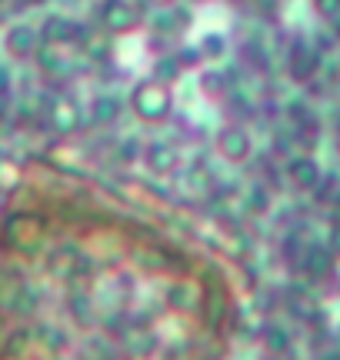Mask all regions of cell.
<instances>
[{"label":"cell","instance_id":"obj_1","mask_svg":"<svg viewBox=\"0 0 340 360\" xmlns=\"http://www.w3.org/2000/svg\"><path fill=\"white\" fill-rule=\"evenodd\" d=\"M127 107L140 124H164V120L174 117L177 97H174L170 84H164L157 77H144L127 90Z\"/></svg>","mask_w":340,"mask_h":360},{"label":"cell","instance_id":"obj_2","mask_svg":"<svg viewBox=\"0 0 340 360\" xmlns=\"http://www.w3.org/2000/svg\"><path fill=\"white\" fill-rule=\"evenodd\" d=\"M214 150L221 157L223 164H247L254 150H257V143H254V134H250L247 124H240V120H230V124H223L217 130V137H214Z\"/></svg>","mask_w":340,"mask_h":360},{"label":"cell","instance_id":"obj_3","mask_svg":"<svg viewBox=\"0 0 340 360\" xmlns=\"http://www.w3.org/2000/svg\"><path fill=\"white\" fill-rule=\"evenodd\" d=\"M44 120H47V130H53L57 137H74V134L84 127L87 110H84L74 97L60 94V97L47 101V107H44Z\"/></svg>","mask_w":340,"mask_h":360},{"label":"cell","instance_id":"obj_4","mask_svg":"<svg viewBox=\"0 0 340 360\" xmlns=\"http://www.w3.org/2000/svg\"><path fill=\"white\" fill-rule=\"evenodd\" d=\"M40 44H53V47H74V44H84L87 40V27L80 24L77 17L70 13H47L40 20Z\"/></svg>","mask_w":340,"mask_h":360},{"label":"cell","instance_id":"obj_5","mask_svg":"<svg viewBox=\"0 0 340 360\" xmlns=\"http://www.w3.org/2000/svg\"><path fill=\"white\" fill-rule=\"evenodd\" d=\"M97 20H100L104 34L124 37V34H133L140 27V11L133 7L131 0H104L100 11H97Z\"/></svg>","mask_w":340,"mask_h":360},{"label":"cell","instance_id":"obj_6","mask_svg":"<svg viewBox=\"0 0 340 360\" xmlns=\"http://www.w3.org/2000/svg\"><path fill=\"white\" fill-rule=\"evenodd\" d=\"M0 44H4V53L11 60H34L40 51V30L27 20H13V24H7Z\"/></svg>","mask_w":340,"mask_h":360},{"label":"cell","instance_id":"obj_7","mask_svg":"<svg viewBox=\"0 0 340 360\" xmlns=\"http://www.w3.org/2000/svg\"><path fill=\"white\" fill-rule=\"evenodd\" d=\"M320 64H324V53L317 51L310 40H294L287 51V77L294 84H310V80L320 74Z\"/></svg>","mask_w":340,"mask_h":360},{"label":"cell","instance_id":"obj_8","mask_svg":"<svg viewBox=\"0 0 340 360\" xmlns=\"http://www.w3.org/2000/svg\"><path fill=\"white\" fill-rule=\"evenodd\" d=\"M140 164H144L154 177H170L174 170L181 167V150H177V143L164 141V137H154V141L144 143Z\"/></svg>","mask_w":340,"mask_h":360},{"label":"cell","instance_id":"obj_9","mask_svg":"<svg viewBox=\"0 0 340 360\" xmlns=\"http://www.w3.org/2000/svg\"><path fill=\"white\" fill-rule=\"evenodd\" d=\"M284 177L290 180V187H297V191H310L320 184L324 177V167H320V160L314 154H287L284 160Z\"/></svg>","mask_w":340,"mask_h":360},{"label":"cell","instance_id":"obj_10","mask_svg":"<svg viewBox=\"0 0 340 360\" xmlns=\"http://www.w3.org/2000/svg\"><path fill=\"white\" fill-rule=\"evenodd\" d=\"M124 107H127V97H120L114 90H100V94H93L91 101H87V124L93 127H114L124 114Z\"/></svg>","mask_w":340,"mask_h":360},{"label":"cell","instance_id":"obj_11","mask_svg":"<svg viewBox=\"0 0 340 360\" xmlns=\"http://www.w3.org/2000/svg\"><path fill=\"white\" fill-rule=\"evenodd\" d=\"M334 250L327 244H307L303 250V257L297 260V267L303 270V277H310V281H324L330 270H334Z\"/></svg>","mask_w":340,"mask_h":360},{"label":"cell","instance_id":"obj_12","mask_svg":"<svg viewBox=\"0 0 340 360\" xmlns=\"http://www.w3.org/2000/svg\"><path fill=\"white\" fill-rule=\"evenodd\" d=\"M190 17H194V11L187 7H177V4H170V7H154V13H150V30L154 34H181L183 27H190Z\"/></svg>","mask_w":340,"mask_h":360},{"label":"cell","instance_id":"obj_13","mask_svg":"<svg viewBox=\"0 0 340 360\" xmlns=\"http://www.w3.org/2000/svg\"><path fill=\"white\" fill-rule=\"evenodd\" d=\"M197 47H200L207 64H221L223 57L230 53V40H227V34H221V30H207L204 37L197 40Z\"/></svg>","mask_w":340,"mask_h":360},{"label":"cell","instance_id":"obj_14","mask_svg":"<svg viewBox=\"0 0 340 360\" xmlns=\"http://www.w3.org/2000/svg\"><path fill=\"white\" fill-rule=\"evenodd\" d=\"M261 344L267 354H287L290 350V330L284 323H267L261 330Z\"/></svg>","mask_w":340,"mask_h":360},{"label":"cell","instance_id":"obj_15","mask_svg":"<svg viewBox=\"0 0 340 360\" xmlns=\"http://www.w3.org/2000/svg\"><path fill=\"white\" fill-rule=\"evenodd\" d=\"M183 74H187V70L181 67V60H177L174 53H160L157 60H154V67H150V77L164 80V84H170V87H174Z\"/></svg>","mask_w":340,"mask_h":360},{"label":"cell","instance_id":"obj_16","mask_svg":"<svg viewBox=\"0 0 340 360\" xmlns=\"http://www.w3.org/2000/svg\"><path fill=\"white\" fill-rule=\"evenodd\" d=\"M124 347H127V354H133V357H150V354L157 350V337L150 334V330H133V334L124 340Z\"/></svg>","mask_w":340,"mask_h":360},{"label":"cell","instance_id":"obj_17","mask_svg":"<svg viewBox=\"0 0 340 360\" xmlns=\"http://www.w3.org/2000/svg\"><path fill=\"white\" fill-rule=\"evenodd\" d=\"M270 204H274V197H270V191H267L263 184H254L247 191V200H244V207H247L250 214H267Z\"/></svg>","mask_w":340,"mask_h":360},{"label":"cell","instance_id":"obj_18","mask_svg":"<svg viewBox=\"0 0 340 360\" xmlns=\"http://www.w3.org/2000/svg\"><path fill=\"white\" fill-rule=\"evenodd\" d=\"M167 304L170 307H177V310L194 307L197 297H194V290H190V283H170L167 287Z\"/></svg>","mask_w":340,"mask_h":360},{"label":"cell","instance_id":"obj_19","mask_svg":"<svg viewBox=\"0 0 340 360\" xmlns=\"http://www.w3.org/2000/svg\"><path fill=\"white\" fill-rule=\"evenodd\" d=\"M174 57L181 60L183 70H197V67L207 64V60H204V53H200V47H197V40L194 44H181V47L174 51Z\"/></svg>","mask_w":340,"mask_h":360},{"label":"cell","instance_id":"obj_20","mask_svg":"<svg viewBox=\"0 0 340 360\" xmlns=\"http://www.w3.org/2000/svg\"><path fill=\"white\" fill-rule=\"evenodd\" d=\"M20 177V164L13 160L7 150H0V187H11Z\"/></svg>","mask_w":340,"mask_h":360},{"label":"cell","instance_id":"obj_21","mask_svg":"<svg viewBox=\"0 0 340 360\" xmlns=\"http://www.w3.org/2000/svg\"><path fill=\"white\" fill-rule=\"evenodd\" d=\"M67 307H70V314H74L77 321H91V314H93L91 297H87V294H70V300H67Z\"/></svg>","mask_w":340,"mask_h":360},{"label":"cell","instance_id":"obj_22","mask_svg":"<svg viewBox=\"0 0 340 360\" xmlns=\"http://www.w3.org/2000/svg\"><path fill=\"white\" fill-rule=\"evenodd\" d=\"M140 150H144V143L133 141V137H127V141L120 143L117 160H120V164H133V160H140Z\"/></svg>","mask_w":340,"mask_h":360},{"label":"cell","instance_id":"obj_23","mask_svg":"<svg viewBox=\"0 0 340 360\" xmlns=\"http://www.w3.org/2000/svg\"><path fill=\"white\" fill-rule=\"evenodd\" d=\"M314 4V11L324 17V20H334V17H340V0H310Z\"/></svg>","mask_w":340,"mask_h":360},{"label":"cell","instance_id":"obj_24","mask_svg":"<svg viewBox=\"0 0 340 360\" xmlns=\"http://www.w3.org/2000/svg\"><path fill=\"white\" fill-rule=\"evenodd\" d=\"M13 94V70L11 64H0V101H7Z\"/></svg>","mask_w":340,"mask_h":360},{"label":"cell","instance_id":"obj_25","mask_svg":"<svg viewBox=\"0 0 340 360\" xmlns=\"http://www.w3.org/2000/svg\"><path fill=\"white\" fill-rule=\"evenodd\" d=\"M47 334V347H53V350H64L67 347V334L60 330V327H53V330H44Z\"/></svg>","mask_w":340,"mask_h":360},{"label":"cell","instance_id":"obj_26","mask_svg":"<svg viewBox=\"0 0 340 360\" xmlns=\"http://www.w3.org/2000/svg\"><path fill=\"white\" fill-rule=\"evenodd\" d=\"M327 247L334 250V257H340V217L330 224V231H327Z\"/></svg>","mask_w":340,"mask_h":360},{"label":"cell","instance_id":"obj_27","mask_svg":"<svg viewBox=\"0 0 340 360\" xmlns=\"http://www.w3.org/2000/svg\"><path fill=\"white\" fill-rule=\"evenodd\" d=\"M150 7H170V4H177V0H147Z\"/></svg>","mask_w":340,"mask_h":360},{"label":"cell","instance_id":"obj_28","mask_svg":"<svg viewBox=\"0 0 340 360\" xmlns=\"http://www.w3.org/2000/svg\"><path fill=\"white\" fill-rule=\"evenodd\" d=\"M330 24H334V34H337V37H340V17H334Z\"/></svg>","mask_w":340,"mask_h":360},{"label":"cell","instance_id":"obj_29","mask_svg":"<svg viewBox=\"0 0 340 360\" xmlns=\"http://www.w3.org/2000/svg\"><path fill=\"white\" fill-rule=\"evenodd\" d=\"M0 4H4V0H0Z\"/></svg>","mask_w":340,"mask_h":360}]
</instances>
